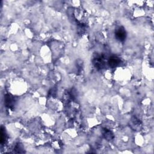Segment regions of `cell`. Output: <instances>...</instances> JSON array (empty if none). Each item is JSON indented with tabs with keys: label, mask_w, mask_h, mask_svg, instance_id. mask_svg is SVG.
<instances>
[{
	"label": "cell",
	"mask_w": 154,
	"mask_h": 154,
	"mask_svg": "<svg viewBox=\"0 0 154 154\" xmlns=\"http://www.w3.org/2000/svg\"><path fill=\"white\" fill-rule=\"evenodd\" d=\"M7 139V135L6 134V132H5V128L3 127V126H1V144L3 145L5 141H6Z\"/></svg>",
	"instance_id": "7"
},
{
	"label": "cell",
	"mask_w": 154,
	"mask_h": 154,
	"mask_svg": "<svg viewBox=\"0 0 154 154\" xmlns=\"http://www.w3.org/2000/svg\"><path fill=\"white\" fill-rule=\"evenodd\" d=\"M56 93H57V87H54L52 88V89H51L50 90H49V96H55L56 95Z\"/></svg>",
	"instance_id": "9"
},
{
	"label": "cell",
	"mask_w": 154,
	"mask_h": 154,
	"mask_svg": "<svg viewBox=\"0 0 154 154\" xmlns=\"http://www.w3.org/2000/svg\"><path fill=\"white\" fill-rule=\"evenodd\" d=\"M141 125V123L140 120L135 117H134L131 119V126L132 128L134 130H137L140 128Z\"/></svg>",
	"instance_id": "5"
},
{
	"label": "cell",
	"mask_w": 154,
	"mask_h": 154,
	"mask_svg": "<svg viewBox=\"0 0 154 154\" xmlns=\"http://www.w3.org/2000/svg\"><path fill=\"white\" fill-rule=\"evenodd\" d=\"M15 152L16 153H24V151H23V146L21 144L18 143L16 145L15 147Z\"/></svg>",
	"instance_id": "8"
},
{
	"label": "cell",
	"mask_w": 154,
	"mask_h": 154,
	"mask_svg": "<svg viewBox=\"0 0 154 154\" xmlns=\"http://www.w3.org/2000/svg\"><path fill=\"white\" fill-rule=\"evenodd\" d=\"M4 104L5 107L9 109H13L15 104V99L10 94H6L4 96Z\"/></svg>",
	"instance_id": "3"
},
{
	"label": "cell",
	"mask_w": 154,
	"mask_h": 154,
	"mask_svg": "<svg viewBox=\"0 0 154 154\" xmlns=\"http://www.w3.org/2000/svg\"><path fill=\"white\" fill-rule=\"evenodd\" d=\"M92 63L98 70L104 69L106 66V57L104 54L95 53L93 56Z\"/></svg>",
	"instance_id": "1"
},
{
	"label": "cell",
	"mask_w": 154,
	"mask_h": 154,
	"mask_svg": "<svg viewBox=\"0 0 154 154\" xmlns=\"http://www.w3.org/2000/svg\"><path fill=\"white\" fill-rule=\"evenodd\" d=\"M103 136L104 139L108 141H111L114 139V134L111 131H110L106 128L103 129Z\"/></svg>",
	"instance_id": "6"
},
{
	"label": "cell",
	"mask_w": 154,
	"mask_h": 154,
	"mask_svg": "<svg viewBox=\"0 0 154 154\" xmlns=\"http://www.w3.org/2000/svg\"><path fill=\"white\" fill-rule=\"evenodd\" d=\"M121 60L116 56H112L108 60V64L111 68H115L120 64Z\"/></svg>",
	"instance_id": "4"
},
{
	"label": "cell",
	"mask_w": 154,
	"mask_h": 154,
	"mask_svg": "<svg viewBox=\"0 0 154 154\" xmlns=\"http://www.w3.org/2000/svg\"><path fill=\"white\" fill-rule=\"evenodd\" d=\"M115 37L120 42H124L126 38V31L123 27H120L116 30Z\"/></svg>",
	"instance_id": "2"
}]
</instances>
